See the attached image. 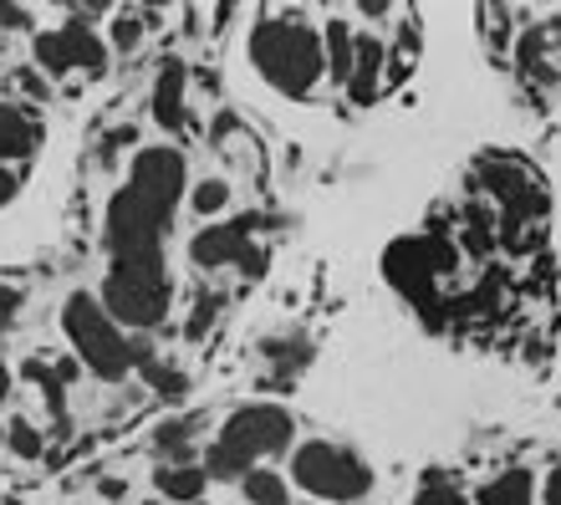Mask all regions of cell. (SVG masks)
I'll return each instance as SVG.
<instances>
[{"mask_svg":"<svg viewBox=\"0 0 561 505\" xmlns=\"http://www.w3.org/2000/svg\"><path fill=\"white\" fill-rule=\"evenodd\" d=\"M61 332L72 342V353L82 368H92L103 383H118L134 372V357H128V337L113 317L103 312V301L88 297V291H72L67 307H61Z\"/></svg>","mask_w":561,"mask_h":505,"instance_id":"4","label":"cell"},{"mask_svg":"<svg viewBox=\"0 0 561 505\" xmlns=\"http://www.w3.org/2000/svg\"><path fill=\"white\" fill-rule=\"evenodd\" d=\"M15 190H21V179H15L11 169H0V205H11Z\"/></svg>","mask_w":561,"mask_h":505,"instance_id":"30","label":"cell"},{"mask_svg":"<svg viewBox=\"0 0 561 505\" xmlns=\"http://www.w3.org/2000/svg\"><path fill=\"white\" fill-rule=\"evenodd\" d=\"M240 485H245V501H251V505H291L286 480H280L276 470H251Z\"/></svg>","mask_w":561,"mask_h":505,"instance_id":"19","label":"cell"},{"mask_svg":"<svg viewBox=\"0 0 561 505\" xmlns=\"http://www.w3.org/2000/svg\"><path fill=\"white\" fill-rule=\"evenodd\" d=\"M353 57H357V36L347 21H327L322 31V61H327V77L347 88V77H353Z\"/></svg>","mask_w":561,"mask_h":505,"instance_id":"13","label":"cell"},{"mask_svg":"<svg viewBox=\"0 0 561 505\" xmlns=\"http://www.w3.org/2000/svg\"><path fill=\"white\" fill-rule=\"evenodd\" d=\"M251 61H255V72L266 77L276 92H286V97H307L327 72L322 31H311L307 21H280V15L255 21Z\"/></svg>","mask_w":561,"mask_h":505,"instance_id":"2","label":"cell"},{"mask_svg":"<svg viewBox=\"0 0 561 505\" xmlns=\"http://www.w3.org/2000/svg\"><path fill=\"white\" fill-rule=\"evenodd\" d=\"M11 399V368H5V357H0V403Z\"/></svg>","mask_w":561,"mask_h":505,"instance_id":"33","label":"cell"},{"mask_svg":"<svg viewBox=\"0 0 561 505\" xmlns=\"http://www.w3.org/2000/svg\"><path fill=\"white\" fill-rule=\"evenodd\" d=\"M0 21H5V26H11V31L31 26V15H26V11H21V5H0Z\"/></svg>","mask_w":561,"mask_h":505,"instance_id":"29","label":"cell"},{"mask_svg":"<svg viewBox=\"0 0 561 505\" xmlns=\"http://www.w3.org/2000/svg\"><path fill=\"white\" fill-rule=\"evenodd\" d=\"M414 505H470V501H465L455 485H424V491L414 495Z\"/></svg>","mask_w":561,"mask_h":505,"instance_id":"26","label":"cell"},{"mask_svg":"<svg viewBox=\"0 0 561 505\" xmlns=\"http://www.w3.org/2000/svg\"><path fill=\"white\" fill-rule=\"evenodd\" d=\"M547 505H561V464L547 475Z\"/></svg>","mask_w":561,"mask_h":505,"instance_id":"31","label":"cell"},{"mask_svg":"<svg viewBox=\"0 0 561 505\" xmlns=\"http://www.w3.org/2000/svg\"><path fill=\"white\" fill-rule=\"evenodd\" d=\"M148 505H153V501H148Z\"/></svg>","mask_w":561,"mask_h":505,"instance_id":"37","label":"cell"},{"mask_svg":"<svg viewBox=\"0 0 561 505\" xmlns=\"http://www.w3.org/2000/svg\"><path fill=\"white\" fill-rule=\"evenodd\" d=\"M169 220H174L169 205L148 199L134 184H123L107 199V251H113V261H123V255H163Z\"/></svg>","mask_w":561,"mask_h":505,"instance_id":"6","label":"cell"},{"mask_svg":"<svg viewBox=\"0 0 561 505\" xmlns=\"http://www.w3.org/2000/svg\"><path fill=\"white\" fill-rule=\"evenodd\" d=\"M15 82H21V88H26V92H42V97H46V82H42V72H21V77H15Z\"/></svg>","mask_w":561,"mask_h":505,"instance_id":"32","label":"cell"},{"mask_svg":"<svg viewBox=\"0 0 561 505\" xmlns=\"http://www.w3.org/2000/svg\"><path fill=\"white\" fill-rule=\"evenodd\" d=\"M15 312H21V291L0 282V322H15Z\"/></svg>","mask_w":561,"mask_h":505,"instance_id":"28","label":"cell"},{"mask_svg":"<svg viewBox=\"0 0 561 505\" xmlns=\"http://www.w3.org/2000/svg\"><path fill=\"white\" fill-rule=\"evenodd\" d=\"M383 61L388 46L378 36H357V57H353V77H347V97L357 107H368L378 97V82H383Z\"/></svg>","mask_w":561,"mask_h":505,"instance_id":"11","label":"cell"},{"mask_svg":"<svg viewBox=\"0 0 561 505\" xmlns=\"http://www.w3.org/2000/svg\"><path fill=\"white\" fill-rule=\"evenodd\" d=\"M128 144H138V128H134V123H123V128H113V134H107V149H103V159H113V153H118V149H128Z\"/></svg>","mask_w":561,"mask_h":505,"instance_id":"27","label":"cell"},{"mask_svg":"<svg viewBox=\"0 0 561 505\" xmlns=\"http://www.w3.org/2000/svg\"><path fill=\"white\" fill-rule=\"evenodd\" d=\"M36 153V123L15 103H0V159H26Z\"/></svg>","mask_w":561,"mask_h":505,"instance_id":"15","label":"cell"},{"mask_svg":"<svg viewBox=\"0 0 561 505\" xmlns=\"http://www.w3.org/2000/svg\"><path fill=\"white\" fill-rule=\"evenodd\" d=\"M0 439H5V429H0Z\"/></svg>","mask_w":561,"mask_h":505,"instance_id":"36","label":"cell"},{"mask_svg":"<svg viewBox=\"0 0 561 505\" xmlns=\"http://www.w3.org/2000/svg\"><path fill=\"white\" fill-rule=\"evenodd\" d=\"M153 485H159L163 501L194 505L199 495H205L209 475H205V464H163V470H153Z\"/></svg>","mask_w":561,"mask_h":505,"instance_id":"14","label":"cell"},{"mask_svg":"<svg viewBox=\"0 0 561 505\" xmlns=\"http://www.w3.org/2000/svg\"><path fill=\"white\" fill-rule=\"evenodd\" d=\"M490 190H495L505 205H511V220H516L520 209L536 199L531 174H526V169H511V164H490Z\"/></svg>","mask_w":561,"mask_h":505,"instance_id":"17","label":"cell"},{"mask_svg":"<svg viewBox=\"0 0 561 505\" xmlns=\"http://www.w3.org/2000/svg\"><path fill=\"white\" fill-rule=\"evenodd\" d=\"M144 378H148L153 393H163V399H184V393H190V378H184L179 368H163V363H148Z\"/></svg>","mask_w":561,"mask_h":505,"instance_id":"22","label":"cell"},{"mask_svg":"<svg viewBox=\"0 0 561 505\" xmlns=\"http://www.w3.org/2000/svg\"><path fill=\"white\" fill-rule=\"evenodd\" d=\"M434 245L424 240H399V245H388V282L399 286L403 297H414L419 307H434Z\"/></svg>","mask_w":561,"mask_h":505,"instance_id":"10","label":"cell"},{"mask_svg":"<svg viewBox=\"0 0 561 505\" xmlns=\"http://www.w3.org/2000/svg\"><path fill=\"white\" fill-rule=\"evenodd\" d=\"M291 480L317 501H363L373 491V470L368 460H357L347 445H327V439H307L291 455Z\"/></svg>","mask_w":561,"mask_h":505,"instance_id":"5","label":"cell"},{"mask_svg":"<svg viewBox=\"0 0 561 505\" xmlns=\"http://www.w3.org/2000/svg\"><path fill=\"white\" fill-rule=\"evenodd\" d=\"M296 439V418L280 403H245L225 418L220 439L205 455V475L209 480H245L255 470V460L280 455Z\"/></svg>","mask_w":561,"mask_h":505,"instance_id":"1","label":"cell"},{"mask_svg":"<svg viewBox=\"0 0 561 505\" xmlns=\"http://www.w3.org/2000/svg\"><path fill=\"white\" fill-rule=\"evenodd\" d=\"M474 505H536L531 470H505V475H495L490 485H480Z\"/></svg>","mask_w":561,"mask_h":505,"instance_id":"16","label":"cell"},{"mask_svg":"<svg viewBox=\"0 0 561 505\" xmlns=\"http://www.w3.org/2000/svg\"><path fill=\"white\" fill-rule=\"evenodd\" d=\"M26 378L46 388V403H51V414H61V409H67V399H61V378L46 368V363H36V357H31V363H26Z\"/></svg>","mask_w":561,"mask_h":505,"instance_id":"24","label":"cell"},{"mask_svg":"<svg viewBox=\"0 0 561 505\" xmlns=\"http://www.w3.org/2000/svg\"><path fill=\"white\" fill-rule=\"evenodd\" d=\"M98 491H103L107 501H123V480H103V485H98Z\"/></svg>","mask_w":561,"mask_h":505,"instance_id":"34","label":"cell"},{"mask_svg":"<svg viewBox=\"0 0 561 505\" xmlns=\"http://www.w3.org/2000/svg\"><path fill=\"white\" fill-rule=\"evenodd\" d=\"M190 255L199 266H240V271H266V251H255L251 245V230H240V220L230 225H209L199 230L190 245Z\"/></svg>","mask_w":561,"mask_h":505,"instance_id":"9","label":"cell"},{"mask_svg":"<svg viewBox=\"0 0 561 505\" xmlns=\"http://www.w3.org/2000/svg\"><path fill=\"white\" fill-rule=\"evenodd\" d=\"M190 205H194L199 220H205V215H220V209L230 205V184H225V179H205V184H194Z\"/></svg>","mask_w":561,"mask_h":505,"instance_id":"21","label":"cell"},{"mask_svg":"<svg viewBox=\"0 0 561 505\" xmlns=\"http://www.w3.org/2000/svg\"><path fill=\"white\" fill-rule=\"evenodd\" d=\"M128 184H134V190H144L148 199H159V205L179 209V199H184V184H190L184 153L169 149V144H159V149H144L134 159V174H128Z\"/></svg>","mask_w":561,"mask_h":505,"instance_id":"8","label":"cell"},{"mask_svg":"<svg viewBox=\"0 0 561 505\" xmlns=\"http://www.w3.org/2000/svg\"><path fill=\"white\" fill-rule=\"evenodd\" d=\"M0 61H5V46H0Z\"/></svg>","mask_w":561,"mask_h":505,"instance_id":"35","label":"cell"},{"mask_svg":"<svg viewBox=\"0 0 561 505\" xmlns=\"http://www.w3.org/2000/svg\"><path fill=\"white\" fill-rule=\"evenodd\" d=\"M153 118H159L163 134H179L184 128V61L163 57L159 82H153Z\"/></svg>","mask_w":561,"mask_h":505,"instance_id":"12","label":"cell"},{"mask_svg":"<svg viewBox=\"0 0 561 505\" xmlns=\"http://www.w3.org/2000/svg\"><path fill=\"white\" fill-rule=\"evenodd\" d=\"M199 424H205V418H169V424H159L153 449L163 455V464H190V439Z\"/></svg>","mask_w":561,"mask_h":505,"instance_id":"18","label":"cell"},{"mask_svg":"<svg viewBox=\"0 0 561 505\" xmlns=\"http://www.w3.org/2000/svg\"><path fill=\"white\" fill-rule=\"evenodd\" d=\"M138 42H144V15H138V11H118V15H113V46H118V51H134Z\"/></svg>","mask_w":561,"mask_h":505,"instance_id":"23","label":"cell"},{"mask_svg":"<svg viewBox=\"0 0 561 505\" xmlns=\"http://www.w3.org/2000/svg\"><path fill=\"white\" fill-rule=\"evenodd\" d=\"M36 61H42L51 77L72 72V67H88V72H103L107 61V46L98 42L88 31V21H67L61 31H51V36H42L36 42Z\"/></svg>","mask_w":561,"mask_h":505,"instance_id":"7","label":"cell"},{"mask_svg":"<svg viewBox=\"0 0 561 505\" xmlns=\"http://www.w3.org/2000/svg\"><path fill=\"white\" fill-rule=\"evenodd\" d=\"M220 307H225L220 297H199V307H194V317H190V322H184V337H190V342H199V337H205V332L215 328V317H220Z\"/></svg>","mask_w":561,"mask_h":505,"instance_id":"25","label":"cell"},{"mask_svg":"<svg viewBox=\"0 0 561 505\" xmlns=\"http://www.w3.org/2000/svg\"><path fill=\"white\" fill-rule=\"evenodd\" d=\"M5 445H11V455H21V460H42L46 439L31 418H11V424H5Z\"/></svg>","mask_w":561,"mask_h":505,"instance_id":"20","label":"cell"},{"mask_svg":"<svg viewBox=\"0 0 561 505\" xmlns=\"http://www.w3.org/2000/svg\"><path fill=\"white\" fill-rule=\"evenodd\" d=\"M169 297H174V282L163 271V255H123L113 261L103 282V312L118 322V328L134 332H153L169 317Z\"/></svg>","mask_w":561,"mask_h":505,"instance_id":"3","label":"cell"}]
</instances>
